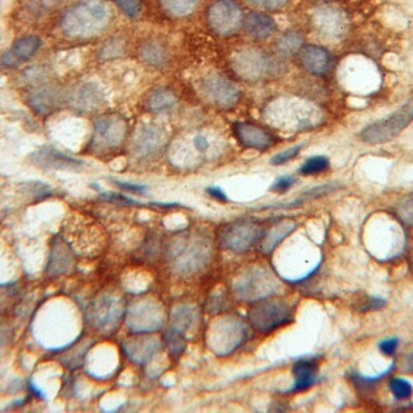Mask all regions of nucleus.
Returning a JSON list of instances; mask_svg holds the SVG:
<instances>
[{"label":"nucleus","mask_w":413,"mask_h":413,"mask_svg":"<svg viewBox=\"0 0 413 413\" xmlns=\"http://www.w3.org/2000/svg\"><path fill=\"white\" fill-rule=\"evenodd\" d=\"M226 142L213 130H196L177 137L170 145V163L180 169H196L219 158Z\"/></svg>","instance_id":"1"},{"label":"nucleus","mask_w":413,"mask_h":413,"mask_svg":"<svg viewBox=\"0 0 413 413\" xmlns=\"http://www.w3.org/2000/svg\"><path fill=\"white\" fill-rule=\"evenodd\" d=\"M111 11L98 0H87L75 5L62 20V29L72 38H90L100 34L108 27Z\"/></svg>","instance_id":"2"},{"label":"nucleus","mask_w":413,"mask_h":413,"mask_svg":"<svg viewBox=\"0 0 413 413\" xmlns=\"http://www.w3.org/2000/svg\"><path fill=\"white\" fill-rule=\"evenodd\" d=\"M314 110L306 102L289 96L271 100L262 110L266 123L279 131H304L313 128Z\"/></svg>","instance_id":"3"},{"label":"nucleus","mask_w":413,"mask_h":413,"mask_svg":"<svg viewBox=\"0 0 413 413\" xmlns=\"http://www.w3.org/2000/svg\"><path fill=\"white\" fill-rule=\"evenodd\" d=\"M413 122V98L386 118L370 124L360 132V140L367 145H384L395 140Z\"/></svg>","instance_id":"4"},{"label":"nucleus","mask_w":413,"mask_h":413,"mask_svg":"<svg viewBox=\"0 0 413 413\" xmlns=\"http://www.w3.org/2000/svg\"><path fill=\"white\" fill-rule=\"evenodd\" d=\"M265 229L249 218H241L224 225L219 232V244L222 249L236 254H243L255 244H260Z\"/></svg>","instance_id":"5"},{"label":"nucleus","mask_w":413,"mask_h":413,"mask_svg":"<svg viewBox=\"0 0 413 413\" xmlns=\"http://www.w3.org/2000/svg\"><path fill=\"white\" fill-rule=\"evenodd\" d=\"M276 61L267 53L247 48L239 51L232 61V70L239 79L248 83H259L265 80L267 77L274 74L276 71Z\"/></svg>","instance_id":"6"},{"label":"nucleus","mask_w":413,"mask_h":413,"mask_svg":"<svg viewBox=\"0 0 413 413\" xmlns=\"http://www.w3.org/2000/svg\"><path fill=\"white\" fill-rule=\"evenodd\" d=\"M201 96L217 110H233L241 101V91L229 78L220 73H209L200 83Z\"/></svg>","instance_id":"7"},{"label":"nucleus","mask_w":413,"mask_h":413,"mask_svg":"<svg viewBox=\"0 0 413 413\" xmlns=\"http://www.w3.org/2000/svg\"><path fill=\"white\" fill-rule=\"evenodd\" d=\"M244 18L243 10L235 0H217L207 13L210 29L226 38L235 36L243 28Z\"/></svg>","instance_id":"8"},{"label":"nucleus","mask_w":413,"mask_h":413,"mask_svg":"<svg viewBox=\"0 0 413 413\" xmlns=\"http://www.w3.org/2000/svg\"><path fill=\"white\" fill-rule=\"evenodd\" d=\"M127 119L120 114H105L97 119L92 137V148L97 152L116 150L126 141Z\"/></svg>","instance_id":"9"},{"label":"nucleus","mask_w":413,"mask_h":413,"mask_svg":"<svg viewBox=\"0 0 413 413\" xmlns=\"http://www.w3.org/2000/svg\"><path fill=\"white\" fill-rule=\"evenodd\" d=\"M292 320V309L284 301H257L250 312V321L257 330L270 332Z\"/></svg>","instance_id":"10"},{"label":"nucleus","mask_w":413,"mask_h":413,"mask_svg":"<svg viewBox=\"0 0 413 413\" xmlns=\"http://www.w3.org/2000/svg\"><path fill=\"white\" fill-rule=\"evenodd\" d=\"M232 132L239 145L245 150L266 152L280 141L272 130L252 122H236L232 125Z\"/></svg>","instance_id":"11"},{"label":"nucleus","mask_w":413,"mask_h":413,"mask_svg":"<svg viewBox=\"0 0 413 413\" xmlns=\"http://www.w3.org/2000/svg\"><path fill=\"white\" fill-rule=\"evenodd\" d=\"M167 145L165 130L156 124L142 125L132 138L130 150L135 158L150 159L160 153Z\"/></svg>","instance_id":"12"},{"label":"nucleus","mask_w":413,"mask_h":413,"mask_svg":"<svg viewBox=\"0 0 413 413\" xmlns=\"http://www.w3.org/2000/svg\"><path fill=\"white\" fill-rule=\"evenodd\" d=\"M41 46V40L36 36L20 38L0 58V66L4 70H15L26 62L31 61Z\"/></svg>","instance_id":"13"},{"label":"nucleus","mask_w":413,"mask_h":413,"mask_svg":"<svg viewBox=\"0 0 413 413\" xmlns=\"http://www.w3.org/2000/svg\"><path fill=\"white\" fill-rule=\"evenodd\" d=\"M297 58L304 71L316 77H326L332 68L330 53L318 45H304L297 53Z\"/></svg>","instance_id":"14"},{"label":"nucleus","mask_w":413,"mask_h":413,"mask_svg":"<svg viewBox=\"0 0 413 413\" xmlns=\"http://www.w3.org/2000/svg\"><path fill=\"white\" fill-rule=\"evenodd\" d=\"M243 28L250 39L262 41L269 39L277 32V22L270 15L255 11L244 18Z\"/></svg>","instance_id":"15"},{"label":"nucleus","mask_w":413,"mask_h":413,"mask_svg":"<svg viewBox=\"0 0 413 413\" xmlns=\"http://www.w3.org/2000/svg\"><path fill=\"white\" fill-rule=\"evenodd\" d=\"M318 364L312 359H301L296 361L292 366V374L295 383L289 393L307 391L313 387L317 381Z\"/></svg>","instance_id":"16"},{"label":"nucleus","mask_w":413,"mask_h":413,"mask_svg":"<svg viewBox=\"0 0 413 413\" xmlns=\"http://www.w3.org/2000/svg\"><path fill=\"white\" fill-rule=\"evenodd\" d=\"M34 160L36 165H39L40 167H48V169H75L83 164L51 147H45L36 150L34 154Z\"/></svg>","instance_id":"17"},{"label":"nucleus","mask_w":413,"mask_h":413,"mask_svg":"<svg viewBox=\"0 0 413 413\" xmlns=\"http://www.w3.org/2000/svg\"><path fill=\"white\" fill-rule=\"evenodd\" d=\"M75 106L83 112L100 110L104 103V95L97 84L88 83L79 88L75 95Z\"/></svg>","instance_id":"18"},{"label":"nucleus","mask_w":413,"mask_h":413,"mask_svg":"<svg viewBox=\"0 0 413 413\" xmlns=\"http://www.w3.org/2000/svg\"><path fill=\"white\" fill-rule=\"evenodd\" d=\"M140 58L143 63L154 68H162L167 65L170 53L158 40H148L140 48Z\"/></svg>","instance_id":"19"},{"label":"nucleus","mask_w":413,"mask_h":413,"mask_svg":"<svg viewBox=\"0 0 413 413\" xmlns=\"http://www.w3.org/2000/svg\"><path fill=\"white\" fill-rule=\"evenodd\" d=\"M148 110L155 114L170 113L178 105V98L170 88H160L149 96Z\"/></svg>","instance_id":"20"},{"label":"nucleus","mask_w":413,"mask_h":413,"mask_svg":"<svg viewBox=\"0 0 413 413\" xmlns=\"http://www.w3.org/2000/svg\"><path fill=\"white\" fill-rule=\"evenodd\" d=\"M295 228L296 225L292 221L278 222L277 225H274L273 228L271 229L269 233L265 234L262 237L260 242L261 251L264 254L270 255L271 252L274 250V247L280 244L283 239H285L289 234L294 232Z\"/></svg>","instance_id":"21"},{"label":"nucleus","mask_w":413,"mask_h":413,"mask_svg":"<svg viewBox=\"0 0 413 413\" xmlns=\"http://www.w3.org/2000/svg\"><path fill=\"white\" fill-rule=\"evenodd\" d=\"M304 45V38L299 32L287 31L279 37L276 48L283 58H289L297 55Z\"/></svg>","instance_id":"22"},{"label":"nucleus","mask_w":413,"mask_h":413,"mask_svg":"<svg viewBox=\"0 0 413 413\" xmlns=\"http://www.w3.org/2000/svg\"><path fill=\"white\" fill-rule=\"evenodd\" d=\"M162 9L173 18H187L191 15L200 0H160Z\"/></svg>","instance_id":"23"},{"label":"nucleus","mask_w":413,"mask_h":413,"mask_svg":"<svg viewBox=\"0 0 413 413\" xmlns=\"http://www.w3.org/2000/svg\"><path fill=\"white\" fill-rule=\"evenodd\" d=\"M330 167V160L325 155H316L307 159L300 169L299 173L302 176H314L325 172Z\"/></svg>","instance_id":"24"},{"label":"nucleus","mask_w":413,"mask_h":413,"mask_svg":"<svg viewBox=\"0 0 413 413\" xmlns=\"http://www.w3.org/2000/svg\"><path fill=\"white\" fill-rule=\"evenodd\" d=\"M389 389L396 400H409L413 395L412 384L405 378H391Z\"/></svg>","instance_id":"25"},{"label":"nucleus","mask_w":413,"mask_h":413,"mask_svg":"<svg viewBox=\"0 0 413 413\" xmlns=\"http://www.w3.org/2000/svg\"><path fill=\"white\" fill-rule=\"evenodd\" d=\"M301 148H302V145H294L287 150H283L280 153L276 154L271 158V165L279 166V165H284V164L292 162V159H295L300 154Z\"/></svg>","instance_id":"26"},{"label":"nucleus","mask_w":413,"mask_h":413,"mask_svg":"<svg viewBox=\"0 0 413 413\" xmlns=\"http://www.w3.org/2000/svg\"><path fill=\"white\" fill-rule=\"evenodd\" d=\"M127 18H135L142 10L140 0H113Z\"/></svg>","instance_id":"27"},{"label":"nucleus","mask_w":413,"mask_h":413,"mask_svg":"<svg viewBox=\"0 0 413 413\" xmlns=\"http://www.w3.org/2000/svg\"><path fill=\"white\" fill-rule=\"evenodd\" d=\"M123 53V44L120 40H111L108 44L104 45V48L100 51V58L102 60H113L116 58Z\"/></svg>","instance_id":"28"},{"label":"nucleus","mask_w":413,"mask_h":413,"mask_svg":"<svg viewBox=\"0 0 413 413\" xmlns=\"http://www.w3.org/2000/svg\"><path fill=\"white\" fill-rule=\"evenodd\" d=\"M296 177L292 175H285V176H280L274 181L273 185H271V192L274 193H285L289 189L292 188V185L296 183Z\"/></svg>","instance_id":"29"},{"label":"nucleus","mask_w":413,"mask_h":413,"mask_svg":"<svg viewBox=\"0 0 413 413\" xmlns=\"http://www.w3.org/2000/svg\"><path fill=\"white\" fill-rule=\"evenodd\" d=\"M398 215L401 220L404 221L406 225L413 227V198L406 199L400 204L398 209Z\"/></svg>","instance_id":"30"},{"label":"nucleus","mask_w":413,"mask_h":413,"mask_svg":"<svg viewBox=\"0 0 413 413\" xmlns=\"http://www.w3.org/2000/svg\"><path fill=\"white\" fill-rule=\"evenodd\" d=\"M249 4L265 10L282 9L290 0H247Z\"/></svg>","instance_id":"31"},{"label":"nucleus","mask_w":413,"mask_h":413,"mask_svg":"<svg viewBox=\"0 0 413 413\" xmlns=\"http://www.w3.org/2000/svg\"><path fill=\"white\" fill-rule=\"evenodd\" d=\"M336 189H337V185H319V187H314V188L309 189L307 192H304V193L302 194V198H320V197H324V195L332 193Z\"/></svg>","instance_id":"32"},{"label":"nucleus","mask_w":413,"mask_h":413,"mask_svg":"<svg viewBox=\"0 0 413 413\" xmlns=\"http://www.w3.org/2000/svg\"><path fill=\"white\" fill-rule=\"evenodd\" d=\"M114 185H116V187L122 189V190H125L127 193L145 195L149 192L147 185H135V183H128V182H122V181H114Z\"/></svg>","instance_id":"33"},{"label":"nucleus","mask_w":413,"mask_h":413,"mask_svg":"<svg viewBox=\"0 0 413 413\" xmlns=\"http://www.w3.org/2000/svg\"><path fill=\"white\" fill-rule=\"evenodd\" d=\"M398 347H399V339H395V337L383 339V341L379 343V352L386 356L394 355Z\"/></svg>","instance_id":"34"},{"label":"nucleus","mask_w":413,"mask_h":413,"mask_svg":"<svg viewBox=\"0 0 413 413\" xmlns=\"http://www.w3.org/2000/svg\"><path fill=\"white\" fill-rule=\"evenodd\" d=\"M102 197L108 200V202H116L120 205H142L140 202H137L135 199L128 198L126 195H122V194L118 193H104L102 194Z\"/></svg>","instance_id":"35"},{"label":"nucleus","mask_w":413,"mask_h":413,"mask_svg":"<svg viewBox=\"0 0 413 413\" xmlns=\"http://www.w3.org/2000/svg\"><path fill=\"white\" fill-rule=\"evenodd\" d=\"M205 193L208 194L210 198L217 200V202H229V198H227L226 193H225L220 187H217V185L205 188Z\"/></svg>","instance_id":"36"},{"label":"nucleus","mask_w":413,"mask_h":413,"mask_svg":"<svg viewBox=\"0 0 413 413\" xmlns=\"http://www.w3.org/2000/svg\"><path fill=\"white\" fill-rule=\"evenodd\" d=\"M386 306V301L379 299H371L369 302H366L365 307L363 308V310H374V309H381V308Z\"/></svg>","instance_id":"37"},{"label":"nucleus","mask_w":413,"mask_h":413,"mask_svg":"<svg viewBox=\"0 0 413 413\" xmlns=\"http://www.w3.org/2000/svg\"><path fill=\"white\" fill-rule=\"evenodd\" d=\"M8 339H9V329L0 321V350L5 347Z\"/></svg>","instance_id":"38"},{"label":"nucleus","mask_w":413,"mask_h":413,"mask_svg":"<svg viewBox=\"0 0 413 413\" xmlns=\"http://www.w3.org/2000/svg\"><path fill=\"white\" fill-rule=\"evenodd\" d=\"M151 205L157 207H163V209H170V207H179V204H162V202H152Z\"/></svg>","instance_id":"39"}]
</instances>
